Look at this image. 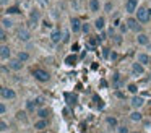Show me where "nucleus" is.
<instances>
[{
	"instance_id": "obj_13",
	"label": "nucleus",
	"mask_w": 151,
	"mask_h": 133,
	"mask_svg": "<svg viewBox=\"0 0 151 133\" xmlns=\"http://www.w3.org/2000/svg\"><path fill=\"white\" fill-rule=\"evenodd\" d=\"M0 58L2 60H10L12 58V50H10V47H8L7 44H2L0 45Z\"/></svg>"
},
{
	"instance_id": "obj_16",
	"label": "nucleus",
	"mask_w": 151,
	"mask_h": 133,
	"mask_svg": "<svg viewBox=\"0 0 151 133\" xmlns=\"http://www.w3.org/2000/svg\"><path fill=\"white\" fill-rule=\"evenodd\" d=\"M137 44L138 45H148L150 44V36L146 32H138L137 34Z\"/></svg>"
},
{
	"instance_id": "obj_27",
	"label": "nucleus",
	"mask_w": 151,
	"mask_h": 133,
	"mask_svg": "<svg viewBox=\"0 0 151 133\" xmlns=\"http://www.w3.org/2000/svg\"><path fill=\"white\" fill-rule=\"evenodd\" d=\"M17 57L20 58L21 62H28V60L31 58V57H29V54H28L26 50H20V52H18V55H17Z\"/></svg>"
},
{
	"instance_id": "obj_4",
	"label": "nucleus",
	"mask_w": 151,
	"mask_h": 133,
	"mask_svg": "<svg viewBox=\"0 0 151 133\" xmlns=\"http://www.w3.org/2000/svg\"><path fill=\"white\" fill-rule=\"evenodd\" d=\"M33 76H34V80H37L39 83H47V81L50 80L49 71L44 70V68H34V70H33Z\"/></svg>"
},
{
	"instance_id": "obj_26",
	"label": "nucleus",
	"mask_w": 151,
	"mask_h": 133,
	"mask_svg": "<svg viewBox=\"0 0 151 133\" xmlns=\"http://www.w3.org/2000/svg\"><path fill=\"white\" fill-rule=\"evenodd\" d=\"M36 107H37L36 101H33V99L26 101V110H28V112H34V110H36Z\"/></svg>"
},
{
	"instance_id": "obj_36",
	"label": "nucleus",
	"mask_w": 151,
	"mask_h": 133,
	"mask_svg": "<svg viewBox=\"0 0 151 133\" xmlns=\"http://www.w3.org/2000/svg\"><path fill=\"white\" fill-rule=\"evenodd\" d=\"M122 36H124V34H120V32H119V34H115L114 37H112V41H114L117 45H120L122 44Z\"/></svg>"
},
{
	"instance_id": "obj_40",
	"label": "nucleus",
	"mask_w": 151,
	"mask_h": 133,
	"mask_svg": "<svg viewBox=\"0 0 151 133\" xmlns=\"http://www.w3.org/2000/svg\"><path fill=\"white\" fill-rule=\"evenodd\" d=\"M0 130H2V132H7V130H8V123L5 122V120L0 122Z\"/></svg>"
},
{
	"instance_id": "obj_21",
	"label": "nucleus",
	"mask_w": 151,
	"mask_h": 133,
	"mask_svg": "<svg viewBox=\"0 0 151 133\" xmlns=\"http://www.w3.org/2000/svg\"><path fill=\"white\" fill-rule=\"evenodd\" d=\"M36 114H37L39 119H47V115L50 114V110L47 109V107H39V109L36 110Z\"/></svg>"
},
{
	"instance_id": "obj_18",
	"label": "nucleus",
	"mask_w": 151,
	"mask_h": 133,
	"mask_svg": "<svg viewBox=\"0 0 151 133\" xmlns=\"http://www.w3.org/2000/svg\"><path fill=\"white\" fill-rule=\"evenodd\" d=\"M88 6H89V12L91 13H98L99 10H101V2H99V0H89Z\"/></svg>"
},
{
	"instance_id": "obj_49",
	"label": "nucleus",
	"mask_w": 151,
	"mask_h": 133,
	"mask_svg": "<svg viewBox=\"0 0 151 133\" xmlns=\"http://www.w3.org/2000/svg\"><path fill=\"white\" fill-rule=\"evenodd\" d=\"M111 60H117V54H115V52H112V54H111Z\"/></svg>"
},
{
	"instance_id": "obj_32",
	"label": "nucleus",
	"mask_w": 151,
	"mask_h": 133,
	"mask_svg": "<svg viewBox=\"0 0 151 133\" xmlns=\"http://www.w3.org/2000/svg\"><path fill=\"white\" fill-rule=\"evenodd\" d=\"M18 13H21V10L18 6H8L7 8V15H18Z\"/></svg>"
},
{
	"instance_id": "obj_53",
	"label": "nucleus",
	"mask_w": 151,
	"mask_h": 133,
	"mask_svg": "<svg viewBox=\"0 0 151 133\" xmlns=\"http://www.w3.org/2000/svg\"><path fill=\"white\" fill-rule=\"evenodd\" d=\"M2 133H7V132H2Z\"/></svg>"
},
{
	"instance_id": "obj_38",
	"label": "nucleus",
	"mask_w": 151,
	"mask_h": 133,
	"mask_svg": "<svg viewBox=\"0 0 151 133\" xmlns=\"http://www.w3.org/2000/svg\"><path fill=\"white\" fill-rule=\"evenodd\" d=\"M117 133H130V130H128V127H125V125H119L117 127Z\"/></svg>"
},
{
	"instance_id": "obj_15",
	"label": "nucleus",
	"mask_w": 151,
	"mask_h": 133,
	"mask_svg": "<svg viewBox=\"0 0 151 133\" xmlns=\"http://www.w3.org/2000/svg\"><path fill=\"white\" fill-rule=\"evenodd\" d=\"M143 104H145L143 97L138 96V94H133V97H132V101H130V106L133 107V109H141V107H143Z\"/></svg>"
},
{
	"instance_id": "obj_31",
	"label": "nucleus",
	"mask_w": 151,
	"mask_h": 133,
	"mask_svg": "<svg viewBox=\"0 0 151 133\" xmlns=\"http://www.w3.org/2000/svg\"><path fill=\"white\" fill-rule=\"evenodd\" d=\"M91 29H93V24H89V23H83V26H81V32H83V34H89Z\"/></svg>"
},
{
	"instance_id": "obj_3",
	"label": "nucleus",
	"mask_w": 151,
	"mask_h": 133,
	"mask_svg": "<svg viewBox=\"0 0 151 133\" xmlns=\"http://www.w3.org/2000/svg\"><path fill=\"white\" fill-rule=\"evenodd\" d=\"M125 21H127V24H128V28H130L132 32H135V34H138V32H143V24H141V23L138 21L137 18H135V15H133V16L130 15L127 19H125Z\"/></svg>"
},
{
	"instance_id": "obj_43",
	"label": "nucleus",
	"mask_w": 151,
	"mask_h": 133,
	"mask_svg": "<svg viewBox=\"0 0 151 133\" xmlns=\"http://www.w3.org/2000/svg\"><path fill=\"white\" fill-rule=\"evenodd\" d=\"M10 70H12V68L10 67H5V65H2V75H4V76H5V75H8V73H10Z\"/></svg>"
},
{
	"instance_id": "obj_5",
	"label": "nucleus",
	"mask_w": 151,
	"mask_h": 133,
	"mask_svg": "<svg viewBox=\"0 0 151 133\" xmlns=\"http://www.w3.org/2000/svg\"><path fill=\"white\" fill-rule=\"evenodd\" d=\"M17 39L21 42H29L31 41V31L28 28H24V26H20L17 29Z\"/></svg>"
},
{
	"instance_id": "obj_29",
	"label": "nucleus",
	"mask_w": 151,
	"mask_h": 133,
	"mask_svg": "<svg viewBox=\"0 0 151 133\" xmlns=\"http://www.w3.org/2000/svg\"><path fill=\"white\" fill-rule=\"evenodd\" d=\"M128 31H130V28H128L127 21H125V23H120V24H119V32H120V34H127Z\"/></svg>"
},
{
	"instance_id": "obj_37",
	"label": "nucleus",
	"mask_w": 151,
	"mask_h": 133,
	"mask_svg": "<svg viewBox=\"0 0 151 133\" xmlns=\"http://www.w3.org/2000/svg\"><path fill=\"white\" fill-rule=\"evenodd\" d=\"M75 62H76V57H75V55H68V57L65 58V63H67V65H73Z\"/></svg>"
},
{
	"instance_id": "obj_28",
	"label": "nucleus",
	"mask_w": 151,
	"mask_h": 133,
	"mask_svg": "<svg viewBox=\"0 0 151 133\" xmlns=\"http://www.w3.org/2000/svg\"><path fill=\"white\" fill-rule=\"evenodd\" d=\"M7 39H8V34H7V29L0 28V42L2 44H7Z\"/></svg>"
},
{
	"instance_id": "obj_48",
	"label": "nucleus",
	"mask_w": 151,
	"mask_h": 133,
	"mask_svg": "<svg viewBox=\"0 0 151 133\" xmlns=\"http://www.w3.org/2000/svg\"><path fill=\"white\" fill-rule=\"evenodd\" d=\"M42 26H44V28H50V26H52V24H50V21H47V19H44V21H42Z\"/></svg>"
},
{
	"instance_id": "obj_42",
	"label": "nucleus",
	"mask_w": 151,
	"mask_h": 133,
	"mask_svg": "<svg viewBox=\"0 0 151 133\" xmlns=\"http://www.w3.org/2000/svg\"><path fill=\"white\" fill-rule=\"evenodd\" d=\"M0 114H2V115H5V114H7V106H5V102L0 104Z\"/></svg>"
},
{
	"instance_id": "obj_8",
	"label": "nucleus",
	"mask_w": 151,
	"mask_h": 133,
	"mask_svg": "<svg viewBox=\"0 0 151 133\" xmlns=\"http://www.w3.org/2000/svg\"><path fill=\"white\" fill-rule=\"evenodd\" d=\"M81 26H83V23L78 16H72V18H70V29L73 31V34L81 32Z\"/></svg>"
},
{
	"instance_id": "obj_7",
	"label": "nucleus",
	"mask_w": 151,
	"mask_h": 133,
	"mask_svg": "<svg viewBox=\"0 0 151 133\" xmlns=\"http://www.w3.org/2000/svg\"><path fill=\"white\" fill-rule=\"evenodd\" d=\"M63 39V29H52L49 34V41L52 44H60Z\"/></svg>"
},
{
	"instance_id": "obj_17",
	"label": "nucleus",
	"mask_w": 151,
	"mask_h": 133,
	"mask_svg": "<svg viewBox=\"0 0 151 133\" xmlns=\"http://www.w3.org/2000/svg\"><path fill=\"white\" fill-rule=\"evenodd\" d=\"M0 23H2V28H4V29H7V31H10V29L15 26V23H13V19L10 18V15H8V16H4Z\"/></svg>"
},
{
	"instance_id": "obj_10",
	"label": "nucleus",
	"mask_w": 151,
	"mask_h": 133,
	"mask_svg": "<svg viewBox=\"0 0 151 133\" xmlns=\"http://www.w3.org/2000/svg\"><path fill=\"white\" fill-rule=\"evenodd\" d=\"M8 67L12 68V71H20V70H23L24 62H21L18 57H15V58H10V60H8Z\"/></svg>"
},
{
	"instance_id": "obj_11",
	"label": "nucleus",
	"mask_w": 151,
	"mask_h": 133,
	"mask_svg": "<svg viewBox=\"0 0 151 133\" xmlns=\"http://www.w3.org/2000/svg\"><path fill=\"white\" fill-rule=\"evenodd\" d=\"M132 75L133 76H143L145 75V65H141L140 62H133L132 63Z\"/></svg>"
},
{
	"instance_id": "obj_6",
	"label": "nucleus",
	"mask_w": 151,
	"mask_h": 133,
	"mask_svg": "<svg viewBox=\"0 0 151 133\" xmlns=\"http://www.w3.org/2000/svg\"><path fill=\"white\" fill-rule=\"evenodd\" d=\"M0 96H2L4 101H13L15 97H17V93H15V89H12V88L2 86V89H0Z\"/></svg>"
},
{
	"instance_id": "obj_14",
	"label": "nucleus",
	"mask_w": 151,
	"mask_h": 133,
	"mask_svg": "<svg viewBox=\"0 0 151 133\" xmlns=\"http://www.w3.org/2000/svg\"><path fill=\"white\" fill-rule=\"evenodd\" d=\"M124 84H125V81L122 80L120 73H119V71H115V73L112 75V88H114V89H119V88L124 86Z\"/></svg>"
},
{
	"instance_id": "obj_54",
	"label": "nucleus",
	"mask_w": 151,
	"mask_h": 133,
	"mask_svg": "<svg viewBox=\"0 0 151 133\" xmlns=\"http://www.w3.org/2000/svg\"><path fill=\"white\" fill-rule=\"evenodd\" d=\"M39 133H44V132H39Z\"/></svg>"
},
{
	"instance_id": "obj_25",
	"label": "nucleus",
	"mask_w": 151,
	"mask_h": 133,
	"mask_svg": "<svg viewBox=\"0 0 151 133\" xmlns=\"http://www.w3.org/2000/svg\"><path fill=\"white\" fill-rule=\"evenodd\" d=\"M72 41V29H63V39H62V44H68Z\"/></svg>"
},
{
	"instance_id": "obj_30",
	"label": "nucleus",
	"mask_w": 151,
	"mask_h": 133,
	"mask_svg": "<svg viewBox=\"0 0 151 133\" xmlns=\"http://www.w3.org/2000/svg\"><path fill=\"white\" fill-rule=\"evenodd\" d=\"M65 99H67V104H68L70 107L75 106V102H76V96H72V94H65Z\"/></svg>"
},
{
	"instance_id": "obj_39",
	"label": "nucleus",
	"mask_w": 151,
	"mask_h": 133,
	"mask_svg": "<svg viewBox=\"0 0 151 133\" xmlns=\"http://www.w3.org/2000/svg\"><path fill=\"white\" fill-rule=\"evenodd\" d=\"M102 57H104V58H111V49H109V47L102 49Z\"/></svg>"
},
{
	"instance_id": "obj_52",
	"label": "nucleus",
	"mask_w": 151,
	"mask_h": 133,
	"mask_svg": "<svg viewBox=\"0 0 151 133\" xmlns=\"http://www.w3.org/2000/svg\"><path fill=\"white\" fill-rule=\"evenodd\" d=\"M150 67H151V57H150Z\"/></svg>"
},
{
	"instance_id": "obj_33",
	"label": "nucleus",
	"mask_w": 151,
	"mask_h": 133,
	"mask_svg": "<svg viewBox=\"0 0 151 133\" xmlns=\"http://www.w3.org/2000/svg\"><path fill=\"white\" fill-rule=\"evenodd\" d=\"M112 10H114V3H112V2H106L104 3V13H112Z\"/></svg>"
},
{
	"instance_id": "obj_35",
	"label": "nucleus",
	"mask_w": 151,
	"mask_h": 133,
	"mask_svg": "<svg viewBox=\"0 0 151 133\" xmlns=\"http://www.w3.org/2000/svg\"><path fill=\"white\" fill-rule=\"evenodd\" d=\"M106 39H107V32H106V31H101V32H99V36H98L99 44H101V42H104Z\"/></svg>"
},
{
	"instance_id": "obj_47",
	"label": "nucleus",
	"mask_w": 151,
	"mask_h": 133,
	"mask_svg": "<svg viewBox=\"0 0 151 133\" xmlns=\"http://www.w3.org/2000/svg\"><path fill=\"white\" fill-rule=\"evenodd\" d=\"M10 2H12V0H0V5H2V6H8V5H10Z\"/></svg>"
},
{
	"instance_id": "obj_24",
	"label": "nucleus",
	"mask_w": 151,
	"mask_h": 133,
	"mask_svg": "<svg viewBox=\"0 0 151 133\" xmlns=\"http://www.w3.org/2000/svg\"><path fill=\"white\" fill-rule=\"evenodd\" d=\"M26 114H28V110H18L15 117H17L18 122H26V120H28V115H26Z\"/></svg>"
},
{
	"instance_id": "obj_44",
	"label": "nucleus",
	"mask_w": 151,
	"mask_h": 133,
	"mask_svg": "<svg viewBox=\"0 0 151 133\" xmlns=\"http://www.w3.org/2000/svg\"><path fill=\"white\" fill-rule=\"evenodd\" d=\"M34 101H36V104H37V106H42V104H44V97H42V96L36 97V99H34Z\"/></svg>"
},
{
	"instance_id": "obj_12",
	"label": "nucleus",
	"mask_w": 151,
	"mask_h": 133,
	"mask_svg": "<svg viewBox=\"0 0 151 133\" xmlns=\"http://www.w3.org/2000/svg\"><path fill=\"white\" fill-rule=\"evenodd\" d=\"M93 28H94L98 32L104 31V29H106V18H104V16H98V18L93 21Z\"/></svg>"
},
{
	"instance_id": "obj_50",
	"label": "nucleus",
	"mask_w": 151,
	"mask_h": 133,
	"mask_svg": "<svg viewBox=\"0 0 151 133\" xmlns=\"http://www.w3.org/2000/svg\"><path fill=\"white\" fill-rule=\"evenodd\" d=\"M148 12H150V16H151V6H150V8H148Z\"/></svg>"
},
{
	"instance_id": "obj_9",
	"label": "nucleus",
	"mask_w": 151,
	"mask_h": 133,
	"mask_svg": "<svg viewBox=\"0 0 151 133\" xmlns=\"http://www.w3.org/2000/svg\"><path fill=\"white\" fill-rule=\"evenodd\" d=\"M138 0H125V13L127 15H135V12L138 10Z\"/></svg>"
},
{
	"instance_id": "obj_34",
	"label": "nucleus",
	"mask_w": 151,
	"mask_h": 133,
	"mask_svg": "<svg viewBox=\"0 0 151 133\" xmlns=\"http://www.w3.org/2000/svg\"><path fill=\"white\" fill-rule=\"evenodd\" d=\"M127 88H128V93H132V94H138V88H137V84L130 83Z\"/></svg>"
},
{
	"instance_id": "obj_22",
	"label": "nucleus",
	"mask_w": 151,
	"mask_h": 133,
	"mask_svg": "<svg viewBox=\"0 0 151 133\" xmlns=\"http://www.w3.org/2000/svg\"><path fill=\"white\" fill-rule=\"evenodd\" d=\"M106 123H107V127L109 128H115L117 130V127H119V122H117V119H115V117H107V119H106Z\"/></svg>"
},
{
	"instance_id": "obj_19",
	"label": "nucleus",
	"mask_w": 151,
	"mask_h": 133,
	"mask_svg": "<svg viewBox=\"0 0 151 133\" xmlns=\"http://www.w3.org/2000/svg\"><path fill=\"white\" fill-rule=\"evenodd\" d=\"M150 57H151V55L145 54V52H140V54L137 55V60L140 62L141 65H145V67H146V65H150Z\"/></svg>"
},
{
	"instance_id": "obj_45",
	"label": "nucleus",
	"mask_w": 151,
	"mask_h": 133,
	"mask_svg": "<svg viewBox=\"0 0 151 133\" xmlns=\"http://www.w3.org/2000/svg\"><path fill=\"white\" fill-rule=\"evenodd\" d=\"M107 34L111 36V37H114V36H115V28H112V26H111V28L107 29Z\"/></svg>"
},
{
	"instance_id": "obj_23",
	"label": "nucleus",
	"mask_w": 151,
	"mask_h": 133,
	"mask_svg": "<svg viewBox=\"0 0 151 133\" xmlns=\"http://www.w3.org/2000/svg\"><path fill=\"white\" fill-rule=\"evenodd\" d=\"M34 128L39 130V132H42L44 128H47V120L46 119H39L36 123H34Z\"/></svg>"
},
{
	"instance_id": "obj_2",
	"label": "nucleus",
	"mask_w": 151,
	"mask_h": 133,
	"mask_svg": "<svg viewBox=\"0 0 151 133\" xmlns=\"http://www.w3.org/2000/svg\"><path fill=\"white\" fill-rule=\"evenodd\" d=\"M39 21H41V12L39 10H36V8L29 10V13H28V26L36 29L37 24H39Z\"/></svg>"
},
{
	"instance_id": "obj_51",
	"label": "nucleus",
	"mask_w": 151,
	"mask_h": 133,
	"mask_svg": "<svg viewBox=\"0 0 151 133\" xmlns=\"http://www.w3.org/2000/svg\"><path fill=\"white\" fill-rule=\"evenodd\" d=\"M130 133H141V132H130Z\"/></svg>"
},
{
	"instance_id": "obj_46",
	"label": "nucleus",
	"mask_w": 151,
	"mask_h": 133,
	"mask_svg": "<svg viewBox=\"0 0 151 133\" xmlns=\"http://www.w3.org/2000/svg\"><path fill=\"white\" fill-rule=\"evenodd\" d=\"M37 2H39V5H41V6H44V8H46V6L49 5V0H37Z\"/></svg>"
},
{
	"instance_id": "obj_1",
	"label": "nucleus",
	"mask_w": 151,
	"mask_h": 133,
	"mask_svg": "<svg viewBox=\"0 0 151 133\" xmlns=\"http://www.w3.org/2000/svg\"><path fill=\"white\" fill-rule=\"evenodd\" d=\"M135 18L141 23V24H148L151 21V16H150V12H148V6L145 5H140L138 10L135 12Z\"/></svg>"
},
{
	"instance_id": "obj_41",
	"label": "nucleus",
	"mask_w": 151,
	"mask_h": 133,
	"mask_svg": "<svg viewBox=\"0 0 151 133\" xmlns=\"http://www.w3.org/2000/svg\"><path fill=\"white\" fill-rule=\"evenodd\" d=\"M70 5H72V8H73V10H78V8H80L78 0H72V2H70Z\"/></svg>"
},
{
	"instance_id": "obj_20",
	"label": "nucleus",
	"mask_w": 151,
	"mask_h": 133,
	"mask_svg": "<svg viewBox=\"0 0 151 133\" xmlns=\"http://www.w3.org/2000/svg\"><path fill=\"white\" fill-rule=\"evenodd\" d=\"M130 120L132 122H143V114H141L138 109H135L133 112L130 114Z\"/></svg>"
}]
</instances>
